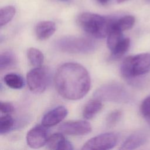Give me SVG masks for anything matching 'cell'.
<instances>
[{"label": "cell", "instance_id": "6da1fadb", "mask_svg": "<svg viewBox=\"0 0 150 150\" xmlns=\"http://www.w3.org/2000/svg\"><path fill=\"white\" fill-rule=\"evenodd\" d=\"M54 84L59 94L70 100L82 98L88 92L91 80L87 69L76 63H66L56 70Z\"/></svg>", "mask_w": 150, "mask_h": 150}, {"label": "cell", "instance_id": "7a4b0ae2", "mask_svg": "<svg viewBox=\"0 0 150 150\" xmlns=\"http://www.w3.org/2000/svg\"><path fill=\"white\" fill-rule=\"evenodd\" d=\"M114 20L98 14L84 12L77 18L79 25L86 33L96 38H104L108 36Z\"/></svg>", "mask_w": 150, "mask_h": 150}, {"label": "cell", "instance_id": "3957f363", "mask_svg": "<svg viewBox=\"0 0 150 150\" xmlns=\"http://www.w3.org/2000/svg\"><path fill=\"white\" fill-rule=\"evenodd\" d=\"M120 70L122 76L130 80L146 74L150 70V54L144 53L126 57Z\"/></svg>", "mask_w": 150, "mask_h": 150}, {"label": "cell", "instance_id": "277c9868", "mask_svg": "<svg viewBox=\"0 0 150 150\" xmlns=\"http://www.w3.org/2000/svg\"><path fill=\"white\" fill-rule=\"evenodd\" d=\"M55 47L59 50L76 54H86L93 52L96 47L95 42L83 37L66 36L57 40Z\"/></svg>", "mask_w": 150, "mask_h": 150}, {"label": "cell", "instance_id": "5b68a950", "mask_svg": "<svg viewBox=\"0 0 150 150\" xmlns=\"http://www.w3.org/2000/svg\"><path fill=\"white\" fill-rule=\"evenodd\" d=\"M94 98L101 101L125 103L129 99L125 88L117 83H108L100 87L94 92Z\"/></svg>", "mask_w": 150, "mask_h": 150}, {"label": "cell", "instance_id": "8992f818", "mask_svg": "<svg viewBox=\"0 0 150 150\" xmlns=\"http://www.w3.org/2000/svg\"><path fill=\"white\" fill-rule=\"evenodd\" d=\"M26 80L28 87L32 93H42L47 87L48 71L45 67H35L27 73Z\"/></svg>", "mask_w": 150, "mask_h": 150}, {"label": "cell", "instance_id": "52a82bcc", "mask_svg": "<svg viewBox=\"0 0 150 150\" xmlns=\"http://www.w3.org/2000/svg\"><path fill=\"white\" fill-rule=\"evenodd\" d=\"M118 141L117 135L113 132H106L88 140L83 146V150H105L114 148Z\"/></svg>", "mask_w": 150, "mask_h": 150}, {"label": "cell", "instance_id": "ba28073f", "mask_svg": "<svg viewBox=\"0 0 150 150\" xmlns=\"http://www.w3.org/2000/svg\"><path fill=\"white\" fill-rule=\"evenodd\" d=\"M91 124L84 120H71L66 121L60 125L59 131L66 135H84L91 131Z\"/></svg>", "mask_w": 150, "mask_h": 150}, {"label": "cell", "instance_id": "9c48e42d", "mask_svg": "<svg viewBox=\"0 0 150 150\" xmlns=\"http://www.w3.org/2000/svg\"><path fill=\"white\" fill-rule=\"evenodd\" d=\"M47 127L38 125L31 128L26 135V142L29 147L34 149L41 148L46 144L48 139Z\"/></svg>", "mask_w": 150, "mask_h": 150}, {"label": "cell", "instance_id": "30bf717a", "mask_svg": "<svg viewBox=\"0 0 150 150\" xmlns=\"http://www.w3.org/2000/svg\"><path fill=\"white\" fill-rule=\"evenodd\" d=\"M67 108L62 105L56 107L48 111L42 120V124L46 127L54 126L60 122L67 115Z\"/></svg>", "mask_w": 150, "mask_h": 150}, {"label": "cell", "instance_id": "8fae6325", "mask_svg": "<svg viewBox=\"0 0 150 150\" xmlns=\"http://www.w3.org/2000/svg\"><path fill=\"white\" fill-rule=\"evenodd\" d=\"M47 148L49 149H64L72 150L73 147L61 133H55L49 137L47 143Z\"/></svg>", "mask_w": 150, "mask_h": 150}, {"label": "cell", "instance_id": "7c38bea8", "mask_svg": "<svg viewBox=\"0 0 150 150\" xmlns=\"http://www.w3.org/2000/svg\"><path fill=\"white\" fill-rule=\"evenodd\" d=\"M56 31V25L52 21L39 22L35 27V35L39 40H45L52 36Z\"/></svg>", "mask_w": 150, "mask_h": 150}, {"label": "cell", "instance_id": "4fadbf2b", "mask_svg": "<svg viewBox=\"0 0 150 150\" xmlns=\"http://www.w3.org/2000/svg\"><path fill=\"white\" fill-rule=\"evenodd\" d=\"M146 141V135L142 132H136L129 135L120 148V149H134Z\"/></svg>", "mask_w": 150, "mask_h": 150}, {"label": "cell", "instance_id": "5bb4252c", "mask_svg": "<svg viewBox=\"0 0 150 150\" xmlns=\"http://www.w3.org/2000/svg\"><path fill=\"white\" fill-rule=\"evenodd\" d=\"M102 107L101 100L95 98L85 105L83 110V116L85 119H91L101 111Z\"/></svg>", "mask_w": 150, "mask_h": 150}, {"label": "cell", "instance_id": "9a60e30c", "mask_svg": "<svg viewBox=\"0 0 150 150\" xmlns=\"http://www.w3.org/2000/svg\"><path fill=\"white\" fill-rule=\"evenodd\" d=\"M130 46V40L129 38H123L111 50L110 58L115 60L121 58L128 50Z\"/></svg>", "mask_w": 150, "mask_h": 150}, {"label": "cell", "instance_id": "2e32d148", "mask_svg": "<svg viewBox=\"0 0 150 150\" xmlns=\"http://www.w3.org/2000/svg\"><path fill=\"white\" fill-rule=\"evenodd\" d=\"M4 81L5 84L13 89H20L24 85L23 78L16 73H9L4 76Z\"/></svg>", "mask_w": 150, "mask_h": 150}, {"label": "cell", "instance_id": "e0dca14e", "mask_svg": "<svg viewBox=\"0 0 150 150\" xmlns=\"http://www.w3.org/2000/svg\"><path fill=\"white\" fill-rule=\"evenodd\" d=\"M114 24V23H113ZM122 32L114 27L113 25L107 36V47L111 51L117 45V44L124 38Z\"/></svg>", "mask_w": 150, "mask_h": 150}, {"label": "cell", "instance_id": "ac0fdd59", "mask_svg": "<svg viewBox=\"0 0 150 150\" xmlns=\"http://www.w3.org/2000/svg\"><path fill=\"white\" fill-rule=\"evenodd\" d=\"M135 22V19L134 16L132 15H126L121 17L117 21H115L113 26L120 31L123 32L132 28Z\"/></svg>", "mask_w": 150, "mask_h": 150}, {"label": "cell", "instance_id": "d6986e66", "mask_svg": "<svg viewBox=\"0 0 150 150\" xmlns=\"http://www.w3.org/2000/svg\"><path fill=\"white\" fill-rule=\"evenodd\" d=\"M27 56L30 64L34 66H40L44 60V56L40 50L30 47L27 51Z\"/></svg>", "mask_w": 150, "mask_h": 150}, {"label": "cell", "instance_id": "ffe728a7", "mask_svg": "<svg viewBox=\"0 0 150 150\" xmlns=\"http://www.w3.org/2000/svg\"><path fill=\"white\" fill-rule=\"evenodd\" d=\"M16 12L15 8L12 5L4 6L0 9V25L2 26L9 22Z\"/></svg>", "mask_w": 150, "mask_h": 150}, {"label": "cell", "instance_id": "44dd1931", "mask_svg": "<svg viewBox=\"0 0 150 150\" xmlns=\"http://www.w3.org/2000/svg\"><path fill=\"white\" fill-rule=\"evenodd\" d=\"M16 61L14 54L11 51L3 52L0 54V69H6L12 66Z\"/></svg>", "mask_w": 150, "mask_h": 150}, {"label": "cell", "instance_id": "7402d4cb", "mask_svg": "<svg viewBox=\"0 0 150 150\" xmlns=\"http://www.w3.org/2000/svg\"><path fill=\"white\" fill-rule=\"evenodd\" d=\"M14 120L9 114H5L0 119V133L4 134L8 132L13 127Z\"/></svg>", "mask_w": 150, "mask_h": 150}, {"label": "cell", "instance_id": "603a6c76", "mask_svg": "<svg viewBox=\"0 0 150 150\" xmlns=\"http://www.w3.org/2000/svg\"><path fill=\"white\" fill-rule=\"evenodd\" d=\"M122 112L120 110H114L111 112L106 118V124L108 127L114 126L121 119Z\"/></svg>", "mask_w": 150, "mask_h": 150}, {"label": "cell", "instance_id": "cb8c5ba5", "mask_svg": "<svg viewBox=\"0 0 150 150\" xmlns=\"http://www.w3.org/2000/svg\"><path fill=\"white\" fill-rule=\"evenodd\" d=\"M141 111L142 115L150 125V97L146 98L142 103Z\"/></svg>", "mask_w": 150, "mask_h": 150}, {"label": "cell", "instance_id": "d4e9b609", "mask_svg": "<svg viewBox=\"0 0 150 150\" xmlns=\"http://www.w3.org/2000/svg\"><path fill=\"white\" fill-rule=\"evenodd\" d=\"M0 108L1 112L5 114H9L14 111V107L11 103L8 102L1 101Z\"/></svg>", "mask_w": 150, "mask_h": 150}, {"label": "cell", "instance_id": "484cf974", "mask_svg": "<svg viewBox=\"0 0 150 150\" xmlns=\"http://www.w3.org/2000/svg\"><path fill=\"white\" fill-rule=\"evenodd\" d=\"M99 3L101 4H105L108 2L109 0H97Z\"/></svg>", "mask_w": 150, "mask_h": 150}, {"label": "cell", "instance_id": "4316f807", "mask_svg": "<svg viewBox=\"0 0 150 150\" xmlns=\"http://www.w3.org/2000/svg\"><path fill=\"white\" fill-rule=\"evenodd\" d=\"M116 1H117V2L118 3H121V2H124V1H125L127 0H116Z\"/></svg>", "mask_w": 150, "mask_h": 150}, {"label": "cell", "instance_id": "83f0119b", "mask_svg": "<svg viewBox=\"0 0 150 150\" xmlns=\"http://www.w3.org/2000/svg\"><path fill=\"white\" fill-rule=\"evenodd\" d=\"M59 1H62V2H69V1H71V0H59Z\"/></svg>", "mask_w": 150, "mask_h": 150}, {"label": "cell", "instance_id": "f1b7e54d", "mask_svg": "<svg viewBox=\"0 0 150 150\" xmlns=\"http://www.w3.org/2000/svg\"><path fill=\"white\" fill-rule=\"evenodd\" d=\"M147 1H150V0H147Z\"/></svg>", "mask_w": 150, "mask_h": 150}]
</instances>
